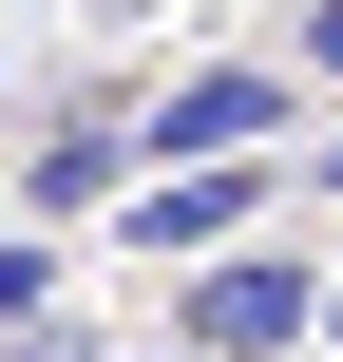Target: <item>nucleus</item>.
Wrapping results in <instances>:
<instances>
[{"label":"nucleus","instance_id":"nucleus-1","mask_svg":"<svg viewBox=\"0 0 343 362\" xmlns=\"http://www.w3.org/2000/svg\"><path fill=\"white\" fill-rule=\"evenodd\" d=\"M267 191H286V153H134V191H115V248H134V267H191V248L267 229Z\"/></svg>","mask_w":343,"mask_h":362},{"label":"nucleus","instance_id":"nucleus-2","mask_svg":"<svg viewBox=\"0 0 343 362\" xmlns=\"http://www.w3.org/2000/svg\"><path fill=\"white\" fill-rule=\"evenodd\" d=\"M306 305H325V267H286L267 229H229V248L172 267V344H210V362H286V344H306Z\"/></svg>","mask_w":343,"mask_h":362},{"label":"nucleus","instance_id":"nucleus-3","mask_svg":"<svg viewBox=\"0 0 343 362\" xmlns=\"http://www.w3.org/2000/svg\"><path fill=\"white\" fill-rule=\"evenodd\" d=\"M286 115H306V76H267V57H191L172 95H134V153H286Z\"/></svg>","mask_w":343,"mask_h":362},{"label":"nucleus","instance_id":"nucleus-4","mask_svg":"<svg viewBox=\"0 0 343 362\" xmlns=\"http://www.w3.org/2000/svg\"><path fill=\"white\" fill-rule=\"evenodd\" d=\"M134 191V95H76V115H38V153H19V210L57 229V210H115Z\"/></svg>","mask_w":343,"mask_h":362},{"label":"nucleus","instance_id":"nucleus-5","mask_svg":"<svg viewBox=\"0 0 343 362\" xmlns=\"http://www.w3.org/2000/svg\"><path fill=\"white\" fill-rule=\"evenodd\" d=\"M19 305H57V248H38V210L0 229V325H19Z\"/></svg>","mask_w":343,"mask_h":362},{"label":"nucleus","instance_id":"nucleus-6","mask_svg":"<svg viewBox=\"0 0 343 362\" xmlns=\"http://www.w3.org/2000/svg\"><path fill=\"white\" fill-rule=\"evenodd\" d=\"M0 362H95V344H76V305H19V325H0Z\"/></svg>","mask_w":343,"mask_h":362},{"label":"nucleus","instance_id":"nucleus-7","mask_svg":"<svg viewBox=\"0 0 343 362\" xmlns=\"http://www.w3.org/2000/svg\"><path fill=\"white\" fill-rule=\"evenodd\" d=\"M306 76H343V0H306Z\"/></svg>","mask_w":343,"mask_h":362},{"label":"nucleus","instance_id":"nucleus-8","mask_svg":"<svg viewBox=\"0 0 343 362\" xmlns=\"http://www.w3.org/2000/svg\"><path fill=\"white\" fill-rule=\"evenodd\" d=\"M306 344H343V267H325V305H306Z\"/></svg>","mask_w":343,"mask_h":362},{"label":"nucleus","instance_id":"nucleus-9","mask_svg":"<svg viewBox=\"0 0 343 362\" xmlns=\"http://www.w3.org/2000/svg\"><path fill=\"white\" fill-rule=\"evenodd\" d=\"M306 172H325V210H343V134H325V153H306Z\"/></svg>","mask_w":343,"mask_h":362},{"label":"nucleus","instance_id":"nucleus-10","mask_svg":"<svg viewBox=\"0 0 343 362\" xmlns=\"http://www.w3.org/2000/svg\"><path fill=\"white\" fill-rule=\"evenodd\" d=\"M134 362H210V344H134Z\"/></svg>","mask_w":343,"mask_h":362}]
</instances>
